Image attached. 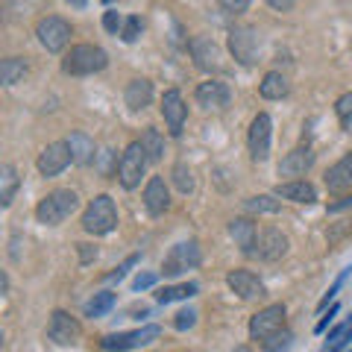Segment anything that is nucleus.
Wrapping results in <instances>:
<instances>
[{
  "label": "nucleus",
  "instance_id": "29",
  "mask_svg": "<svg viewBox=\"0 0 352 352\" xmlns=\"http://www.w3.org/2000/svg\"><path fill=\"white\" fill-rule=\"evenodd\" d=\"M197 291H200V285L197 282H182V285H168V288H162L156 294V300L162 305H168V302H176V300H188V296H194Z\"/></svg>",
  "mask_w": 352,
  "mask_h": 352
},
{
  "label": "nucleus",
  "instance_id": "5",
  "mask_svg": "<svg viewBox=\"0 0 352 352\" xmlns=\"http://www.w3.org/2000/svg\"><path fill=\"white\" fill-rule=\"evenodd\" d=\"M229 53L235 56L238 65L252 68L261 56V36L256 27H232L229 30Z\"/></svg>",
  "mask_w": 352,
  "mask_h": 352
},
{
  "label": "nucleus",
  "instance_id": "10",
  "mask_svg": "<svg viewBox=\"0 0 352 352\" xmlns=\"http://www.w3.org/2000/svg\"><path fill=\"white\" fill-rule=\"evenodd\" d=\"M47 338L59 346H74V344H80V338H82V323L76 320V317H71L68 311L56 308L47 323Z\"/></svg>",
  "mask_w": 352,
  "mask_h": 352
},
{
  "label": "nucleus",
  "instance_id": "13",
  "mask_svg": "<svg viewBox=\"0 0 352 352\" xmlns=\"http://www.w3.org/2000/svg\"><path fill=\"white\" fill-rule=\"evenodd\" d=\"M74 162V153L68 147V141H50L47 147H44L38 153V173L47 176V179H53V176H59L68 164Z\"/></svg>",
  "mask_w": 352,
  "mask_h": 352
},
{
  "label": "nucleus",
  "instance_id": "17",
  "mask_svg": "<svg viewBox=\"0 0 352 352\" xmlns=\"http://www.w3.org/2000/svg\"><path fill=\"white\" fill-rule=\"evenodd\" d=\"M226 285H229V291L241 296V300H256V296H264V282L252 270H232L226 276Z\"/></svg>",
  "mask_w": 352,
  "mask_h": 352
},
{
  "label": "nucleus",
  "instance_id": "28",
  "mask_svg": "<svg viewBox=\"0 0 352 352\" xmlns=\"http://www.w3.org/2000/svg\"><path fill=\"white\" fill-rule=\"evenodd\" d=\"M138 141H141V147H144L150 162H162L164 159V138H162V132L156 126H144V132H141Z\"/></svg>",
  "mask_w": 352,
  "mask_h": 352
},
{
  "label": "nucleus",
  "instance_id": "26",
  "mask_svg": "<svg viewBox=\"0 0 352 352\" xmlns=\"http://www.w3.org/2000/svg\"><path fill=\"white\" fill-rule=\"evenodd\" d=\"M18 185H21V179H18L15 164H3V168H0V206H3V208L12 206Z\"/></svg>",
  "mask_w": 352,
  "mask_h": 352
},
{
  "label": "nucleus",
  "instance_id": "15",
  "mask_svg": "<svg viewBox=\"0 0 352 352\" xmlns=\"http://www.w3.org/2000/svg\"><path fill=\"white\" fill-rule=\"evenodd\" d=\"M188 50H191V59L200 71H220V47L212 36H194L188 41Z\"/></svg>",
  "mask_w": 352,
  "mask_h": 352
},
{
  "label": "nucleus",
  "instance_id": "45",
  "mask_svg": "<svg viewBox=\"0 0 352 352\" xmlns=\"http://www.w3.org/2000/svg\"><path fill=\"white\" fill-rule=\"evenodd\" d=\"M76 250H80V261H82V264H88L91 258H97V247H91V244H76Z\"/></svg>",
  "mask_w": 352,
  "mask_h": 352
},
{
  "label": "nucleus",
  "instance_id": "19",
  "mask_svg": "<svg viewBox=\"0 0 352 352\" xmlns=\"http://www.w3.org/2000/svg\"><path fill=\"white\" fill-rule=\"evenodd\" d=\"M144 206L153 217H159L170 208V191L162 176H150V182L144 185Z\"/></svg>",
  "mask_w": 352,
  "mask_h": 352
},
{
  "label": "nucleus",
  "instance_id": "11",
  "mask_svg": "<svg viewBox=\"0 0 352 352\" xmlns=\"http://www.w3.org/2000/svg\"><path fill=\"white\" fill-rule=\"evenodd\" d=\"M159 112L164 118V124H168V132H170L173 138H179L185 120H188V106H185V97H182L179 88H168V91L162 94Z\"/></svg>",
  "mask_w": 352,
  "mask_h": 352
},
{
  "label": "nucleus",
  "instance_id": "6",
  "mask_svg": "<svg viewBox=\"0 0 352 352\" xmlns=\"http://www.w3.org/2000/svg\"><path fill=\"white\" fill-rule=\"evenodd\" d=\"M36 36L47 53H62L74 36V27L62 15H44L36 24Z\"/></svg>",
  "mask_w": 352,
  "mask_h": 352
},
{
  "label": "nucleus",
  "instance_id": "16",
  "mask_svg": "<svg viewBox=\"0 0 352 352\" xmlns=\"http://www.w3.org/2000/svg\"><path fill=\"white\" fill-rule=\"evenodd\" d=\"M194 100L203 109H226L229 100H232V91H229V85L220 82V80H206V82L197 85Z\"/></svg>",
  "mask_w": 352,
  "mask_h": 352
},
{
  "label": "nucleus",
  "instance_id": "46",
  "mask_svg": "<svg viewBox=\"0 0 352 352\" xmlns=\"http://www.w3.org/2000/svg\"><path fill=\"white\" fill-rule=\"evenodd\" d=\"M349 232H352V226H349V223L332 229V232H329V244H338V238H344V235H349Z\"/></svg>",
  "mask_w": 352,
  "mask_h": 352
},
{
  "label": "nucleus",
  "instance_id": "37",
  "mask_svg": "<svg viewBox=\"0 0 352 352\" xmlns=\"http://www.w3.org/2000/svg\"><path fill=\"white\" fill-rule=\"evenodd\" d=\"M141 30H144V24H141V18L138 15H129L124 21V30H120V38H124L126 44H132L138 36H141Z\"/></svg>",
  "mask_w": 352,
  "mask_h": 352
},
{
  "label": "nucleus",
  "instance_id": "43",
  "mask_svg": "<svg viewBox=\"0 0 352 352\" xmlns=\"http://www.w3.org/2000/svg\"><path fill=\"white\" fill-rule=\"evenodd\" d=\"M346 208H352V194H346V197H340V200H335V203H329V214L346 212Z\"/></svg>",
  "mask_w": 352,
  "mask_h": 352
},
{
  "label": "nucleus",
  "instance_id": "25",
  "mask_svg": "<svg viewBox=\"0 0 352 352\" xmlns=\"http://www.w3.org/2000/svg\"><path fill=\"white\" fill-rule=\"evenodd\" d=\"M258 91H261L264 100H282V97L291 91V82H288V76H285V74L270 71V74H264Z\"/></svg>",
  "mask_w": 352,
  "mask_h": 352
},
{
  "label": "nucleus",
  "instance_id": "2",
  "mask_svg": "<svg viewBox=\"0 0 352 352\" xmlns=\"http://www.w3.org/2000/svg\"><path fill=\"white\" fill-rule=\"evenodd\" d=\"M109 65V53L97 44H74L62 59V71L68 76H91Z\"/></svg>",
  "mask_w": 352,
  "mask_h": 352
},
{
  "label": "nucleus",
  "instance_id": "12",
  "mask_svg": "<svg viewBox=\"0 0 352 352\" xmlns=\"http://www.w3.org/2000/svg\"><path fill=\"white\" fill-rule=\"evenodd\" d=\"M285 329V305L282 302H273L267 308L252 314L250 320V338L252 340H267L270 335H276Z\"/></svg>",
  "mask_w": 352,
  "mask_h": 352
},
{
  "label": "nucleus",
  "instance_id": "32",
  "mask_svg": "<svg viewBox=\"0 0 352 352\" xmlns=\"http://www.w3.org/2000/svg\"><path fill=\"white\" fill-rule=\"evenodd\" d=\"M170 176H173L176 191H182V194H191V191H194V170H191L185 162H176L173 170H170Z\"/></svg>",
  "mask_w": 352,
  "mask_h": 352
},
{
  "label": "nucleus",
  "instance_id": "27",
  "mask_svg": "<svg viewBox=\"0 0 352 352\" xmlns=\"http://www.w3.org/2000/svg\"><path fill=\"white\" fill-rule=\"evenodd\" d=\"M27 71H30L27 59H21V56H9V59L0 62V82H3V85H15V82L24 80Z\"/></svg>",
  "mask_w": 352,
  "mask_h": 352
},
{
  "label": "nucleus",
  "instance_id": "9",
  "mask_svg": "<svg viewBox=\"0 0 352 352\" xmlns=\"http://www.w3.org/2000/svg\"><path fill=\"white\" fill-rule=\"evenodd\" d=\"M270 138H273V120L267 112H258L252 118L250 132H247V144H250V156L252 162H267L270 156Z\"/></svg>",
  "mask_w": 352,
  "mask_h": 352
},
{
  "label": "nucleus",
  "instance_id": "41",
  "mask_svg": "<svg viewBox=\"0 0 352 352\" xmlns=\"http://www.w3.org/2000/svg\"><path fill=\"white\" fill-rule=\"evenodd\" d=\"M349 273H352V264H349V267H344V273H340V276L335 279V285H332V288H329V291H326V296H323V302H320V308H326V305H329V300H335V294L340 291V285H344V282H346V276H349Z\"/></svg>",
  "mask_w": 352,
  "mask_h": 352
},
{
  "label": "nucleus",
  "instance_id": "21",
  "mask_svg": "<svg viewBox=\"0 0 352 352\" xmlns=\"http://www.w3.org/2000/svg\"><path fill=\"white\" fill-rule=\"evenodd\" d=\"M68 147L74 153V164H80V168H88L91 162H97V144H94V138L91 135H85L82 129H76L71 132V138H68Z\"/></svg>",
  "mask_w": 352,
  "mask_h": 352
},
{
  "label": "nucleus",
  "instance_id": "35",
  "mask_svg": "<svg viewBox=\"0 0 352 352\" xmlns=\"http://www.w3.org/2000/svg\"><path fill=\"white\" fill-rule=\"evenodd\" d=\"M335 115H338V120H340V126H344V129H352V91H346V94H340V97H338Z\"/></svg>",
  "mask_w": 352,
  "mask_h": 352
},
{
  "label": "nucleus",
  "instance_id": "3",
  "mask_svg": "<svg viewBox=\"0 0 352 352\" xmlns=\"http://www.w3.org/2000/svg\"><path fill=\"white\" fill-rule=\"evenodd\" d=\"M118 226V206L109 194H97L82 212V229L88 235H109Z\"/></svg>",
  "mask_w": 352,
  "mask_h": 352
},
{
  "label": "nucleus",
  "instance_id": "31",
  "mask_svg": "<svg viewBox=\"0 0 352 352\" xmlns=\"http://www.w3.org/2000/svg\"><path fill=\"white\" fill-rule=\"evenodd\" d=\"M115 308V294L112 291H100V294H94V300L85 305V314L88 317H103L109 314Z\"/></svg>",
  "mask_w": 352,
  "mask_h": 352
},
{
  "label": "nucleus",
  "instance_id": "24",
  "mask_svg": "<svg viewBox=\"0 0 352 352\" xmlns=\"http://www.w3.org/2000/svg\"><path fill=\"white\" fill-rule=\"evenodd\" d=\"M124 100L132 112H144V109L153 103V82L150 80H132L124 91Z\"/></svg>",
  "mask_w": 352,
  "mask_h": 352
},
{
  "label": "nucleus",
  "instance_id": "4",
  "mask_svg": "<svg viewBox=\"0 0 352 352\" xmlns=\"http://www.w3.org/2000/svg\"><path fill=\"white\" fill-rule=\"evenodd\" d=\"M147 153L144 147H141V141H132V144H126V150L120 153V164H118V182L124 185L126 191H135L141 179H144L147 173Z\"/></svg>",
  "mask_w": 352,
  "mask_h": 352
},
{
  "label": "nucleus",
  "instance_id": "39",
  "mask_svg": "<svg viewBox=\"0 0 352 352\" xmlns=\"http://www.w3.org/2000/svg\"><path fill=\"white\" fill-rule=\"evenodd\" d=\"M194 323H197V311H194V308H185V311H179L173 317V326L179 329V332H185V329H194Z\"/></svg>",
  "mask_w": 352,
  "mask_h": 352
},
{
  "label": "nucleus",
  "instance_id": "8",
  "mask_svg": "<svg viewBox=\"0 0 352 352\" xmlns=\"http://www.w3.org/2000/svg\"><path fill=\"white\" fill-rule=\"evenodd\" d=\"M159 335H162L159 326H144V329H132V332L106 335V338H100V346L106 352H129V349H138V346L153 344Z\"/></svg>",
  "mask_w": 352,
  "mask_h": 352
},
{
  "label": "nucleus",
  "instance_id": "1",
  "mask_svg": "<svg viewBox=\"0 0 352 352\" xmlns=\"http://www.w3.org/2000/svg\"><path fill=\"white\" fill-rule=\"evenodd\" d=\"M76 208H80V194L71 191V188H56V191H50L47 197L38 200L36 217L44 226H59L76 212Z\"/></svg>",
  "mask_w": 352,
  "mask_h": 352
},
{
  "label": "nucleus",
  "instance_id": "44",
  "mask_svg": "<svg viewBox=\"0 0 352 352\" xmlns=\"http://www.w3.org/2000/svg\"><path fill=\"white\" fill-rule=\"evenodd\" d=\"M220 9H226V12H247V9H250V3H247V0H235V3H232V0H223V3H220Z\"/></svg>",
  "mask_w": 352,
  "mask_h": 352
},
{
  "label": "nucleus",
  "instance_id": "18",
  "mask_svg": "<svg viewBox=\"0 0 352 352\" xmlns=\"http://www.w3.org/2000/svg\"><path fill=\"white\" fill-rule=\"evenodd\" d=\"M273 197L279 200H291V203H300V206H311L317 200V188L308 179H288V182H279Z\"/></svg>",
  "mask_w": 352,
  "mask_h": 352
},
{
  "label": "nucleus",
  "instance_id": "38",
  "mask_svg": "<svg viewBox=\"0 0 352 352\" xmlns=\"http://www.w3.org/2000/svg\"><path fill=\"white\" fill-rule=\"evenodd\" d=\"M124 21L126 18H120L115 9H109V12H103V27L112 32V36H120V30H124Z\"/></svg>",
  "mask_w": 352,
  "mask_h": 352
},
{
  "label": "nucleus",
  "instance_id": "22",
  "mask_svg": "<svg viewBox=\"0 0 352 352\" xmlns=\"http://www.w3.org/2000/svg\"><path fill=\"white\" fill-rule=\"evenodd\" d=\"M314 164V153H311V147H294L288 156H285L282 162H279V176H302L308 168Z\"/></svg>",
  "mask_w": 352,
  "mask_h": 352
},
{
  "label": "nucleus",
  "instance_id": "34",
  "mask_svg": "<svg viewBox=\"0 0 352 352\" xmlns=\"http://www.w3.org/2000/svg\"><path fill=\"white\" fill-rule=\"evenodd\" d=\"M291 340H294V335L288 332V329H282V332L270 335L267 340H261V352H285L291 346Z\"/></svg>",
  "mask_w": 352,
  "mask_h": 352
},
{
  "label": "nucleus",
  "instance_id": "33",
  "mask_svg": "<svg viewBox=\"0 0 352 352\" xmlns=\"http://www.w3.org/2000/svg\"><path fill=\"white\" fill-rule=\"evenodd\" d=\"M346 340H352V320L340 323V326H335L332 332H329V338H326V352H340V346H344Z\"/></svg>",
  "mask_w": 352,
  "mask_h": 352
},
{
  "label": "nucleus",
  "instance_id": "14",
  "mask_svg": "<svg viewBox=\"0 0 352 352\" xmlns=\"http://www.w3.org/2000/svg\"><path fill=\"white\" fill-rule=\"evenodd\" d=\"M288 247H291V241H288V235H285L282 229L264 226L258 232V241H256V256L261 261H279L285 252H288Z\"/></svg>",
  "mask_w": 352,
  "mask_h": 352
},
{
  "label": "nucleus",
  "instance_id": "48",
  "mask_svg": "<svg viewBox=\"0 0 352 352\" xmlns=\"http://www.w3.org/2000/svg\"><path fill=\"white\" fill-rule=\"evenodd\" d=\"M270 9H294L291 0H270Z\"/></svg>",
  "mask_w": 352,
  "mask_h": 352
},
{
  "label": "nucleus",
  "instance_id": "30",
  "mask_svg": "<svg viewBox=\"0 0 352 352\" xmlns=\"http://www.w3.org/2000/svg\"><path fill=\"white\" fill-rule=\"evenodd\" d=\"M279 208H282V203L270 194H258V197L244 200V212H250V214H276Z\"/></svg>",
  "mask_w": 352,
  "mask_h": 352
},
{
  "label": "nucleus",
  "instance_id": "23",
  "mask_svg": "<svg viewBox=\"0 0 352 352\" xmlns=\"http://www.w3.org/2000/svg\"><path fill=\"white\" fill-rule=\"evenodd\" d=\"M323 182H326V188H329V191H335V194L352 188V153H346L344 159L335 162L332 168L326 170Z\"/></svg>",
  "mask_w": 352,
  "mask_h": 352
},
{
  "label": "nucleus",
  "instance_id": "36",
  "mask_svg": "<svg viewBox=\"0 0 352 352\" xmlns=\"http://www.w3.org/2000/svg\"><path fill=\"white\" fill-rule=\"evenodd\" d=\"M118 164H120L118 153H112V150H100V153H97V162H94V168L100 170L103 176H112V170L118 173Z\"/></svg>",
  "mask_w": 352,
  "mask_h": 352
},
{
  "label": "nucleus",
  "instance_id": "42",
  "mask_svg": "<svg viewBox=\"0 0 352 352\" xmlns=\"http://www.w3.org/2000/svg\"><path fill=\"white\" fill-rule=\"evenodd\" d=\"M153 285H156V276H153V273H141V276H135V282H132V288L147 291V288H153Z\"/></svg>",
  "mask_w": 352,
  "mask_h": 352
},
{
  "label": "nucleus",
  "instance_id": "20",
  "mask_svg": "<svg viewBox=\"0 0 352 352\" xmlns=\"http://www.w3.org/2000/svg\"><path fill=\"white\" fill-rule=\"evenodd\" d=\"M229 235H232V241L241 247V252H244V256H256L258 229H256V223H252L250 217H235V220H229Z\"/></svg>",
  "mask_w": 352,
  "mask_h": 352
},
{
  "label": "nucleus",
  "instance_id": "49",
  "mask_svg": "<svg viewBox=\"0 0 352 352\" xmlns=\"http://www.w3.org/2000/svg\"><path fill=\"white\" fill-rule=\"evenodd\" d=\"M232 352H250V346H235Z\"/></svg>",
  "mask_w": 352,
  "mask_h": 352
},
{
  "label": "nucleus",
  "instance_id": "47",
  "mask_svg": "<svg viewBox=\"0 0 352 352\" xmlns=\"http://www.w3.org/2000/svg\"><path fill=\"white\" fill-rule=\"evenodd\" d=\"M335 314H338V305H332V308H329V314L323 317V320H320V323H317V332H323V329H326L329 323H332V320H335Z\"/></svg>",
  "mask_w": 352,
  "mask_h": 352
},
{
  "label": "nucleus",
  "instance_id": "7",
  "mask_svg": "<svg viewBox=\"0 0 352 352\" xmlns=\"http://www.w3.org/2000/svg\"><path fill=\"white\" fill-rule=\"evenodd\" d=\"M200 261H203L200 244H197V241H182V244L170 247V252L164 256V261H162V273H164L168 279H173V276H182V273H188V270H194V267H200Z\"/></svg>",
  "mask_w": 352,
  "mask_h": 352
},
{
  "label": "nucleus",
  "instance_id": "40",
  "mask_svg": "<svg viewBox=\"0 0 352 352\" xmlns=\"http://www.w3.org/2000/svg\"><path fill=\"white\" fill-rule=\"evenodd\" d=\"M135 264H138V256H129L124 264H120V267H115L112 273H109L106 279H109V282H120V279H124L126 273H129V267H135Z\"/></svg>",
  "mask_w": 352,
  "mask_h": 352
}]
</instances>
